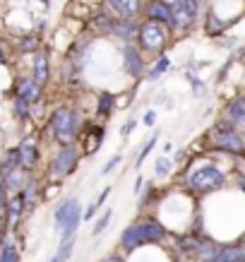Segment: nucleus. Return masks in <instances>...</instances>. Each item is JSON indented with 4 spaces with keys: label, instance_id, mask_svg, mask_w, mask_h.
Segmentation results:
<instances>
[{
    "label": "nucleus",
    "instance_id": "nucleus-31",
    "mask_svg": "<svg viewBox=\"0 0 245 262\" xmlns=\"http://www.w3.org/2000/svg\"><path fill=\"white\" fill-rule=\"evenodd\" d=\"M154 120H157V116H154V113H147V116H144V123H147V125H151Z\"/></svg>",
    "mask_w": 245,
    "mask_h": 262
},
{
    "label": "nucleus",
    "instance_id": "nucleus-21",
    "mask_svg": "<svg viewBox=\"0 0 245 262\" xmlns=\"http://www.w3.org/2000/svg\"><path fill=\"white\" fill-rule=\"evenodd\" d=\"M116 32H118L123 39H130V36H132V32H135L132 19H123V24H118V27H116Z\"/></svg>",
    "mask_w": 245,
    "mask_h": 262
},
{
    "label": "nucleus",
    "instance_id": "nucleus-34",
    "mask_svg": "<svg viewBox=\"0 0 245 262\" xmlns=\"http://www.w3.org/2000/svg\"><path fill=\"white\" fill-rule=\"evenodd\" d=\"M41 3H46V0H41Z\"/></svg>",
    "mask_w": 245,
    "mask_h": 262
},
{
    "label": "nucleus",
    "instance_id": "nucleus-19",
    "mask_svg": "<svg viewBox=\"0 0 245 262\" xmlns=\"http://www.w3.org/2000/svg\"><path fill=\"white\" fill-rule=\"evenodd\" d=\"M17 166H19V149H10L8 154L3 157V161H0V173L8 176V173H12Z\"/></svg>",
    "mask_w": 245,
    "mask_h": 262
},
{
    "label": "nucleus",
    "instance_id": "nucleus-25",
    "mask_svg": "<svg viewBox=\"0 0 245 262\" xmlns=\"http://www.w3.org/2000/svg\"><path fill=\"white\" fill-rule=\"evenodd\" d=\"M113 103V99L108 94H103L101 96V103H99V113H101V116H108V106H111Z\"/></svg>",
    "mask_w": 245,
    "mask_h": 262
},
{
    "label": "nucleus",
    "instance_id": "nucleus-14",
    "mask_svg": "<svg viewBox=\"0 0 245 262\" xmlns=\"http://www.w3.org/2000/svg\"><path fill=\"white\" fill-rule=\"evenodd\" d=\"M108 3L123 19H132L140 12V0H108Z\"/></svg>",
    "mask_w": 245,
    "mask_h": 262
},
{
    "label": "nucleus",
    "instance_id": "nucleus-18",
    "mask_svg": "<svg viewBox=\"0 0 245 262\" xmlns=\"http://www.w3.org/2000/svg\"><path fill=\"white\" fill-rule=\"evenodd\" d=\"M0 262H19V250H17L15 241H5L0 243Z\"/></svg>",
    "mask_w": 245,
    "mask_h": 262
},
{
    "label": "nucleus",
    "instance_id": "nucleus-7",
    "mask_svg": "<svg viewBox=\"0 0 245 262\" xmlns=\"http://www.w3.org/2000/svg\"><path fill=\"white\" fill-rule=\"evenodd\" d=\"M212 140L219 149H226L231 154H245V140L233 130H214Z\"/></svg>",
    "mask_w": 245,
    "mask_h": 262
},
{
    "label": "nucleus",
    "instance_id": "nucleus-12",
    "mask_svg": "<svg viewBox=\"0 0 245 262\" xmlns=\"http://www.w3.org/2000/svg\"><path fill=\"white\" fill-rule=\"evenodd\" d=\"M209 262H245V246H229L221 248Z\"/></svg>",
    "mask_w": 245,
    "mask_h": 262
},
{
    "label": "nucleus",
    "instance_id": "nucleus-16",
    "mask_svg": "<svg viewBox=\"0 0 245 262\" xmlns=\"http://www.w3.org/2000/svg\"><path fill=\"white\" fill-rule=\"evenodd\" d=\"M226 118L233 120V123H245V96L236 99V101H231L226 106Z\"/></svg>",
    "mask_w": 245,
    "mask_h": 262
},
{
    "label": "nucleus",
    "instance_id": "nucleus-28",
    "mask_svg": "<svg viewBox=\"0 0 245 262\" xmlns=\"http://www.w3.org/2000/svg\"><path fill=\"white\" fill-rule=\"evenodd\" d=\"M166 68H168V58H164V60H161V63H159L157 68L151 70V75H149V77H151V80H157V77H159V75H161V72H164V70H166Z\"/></svg>",
    "mask_w": 245,
    "mask_h": 262
},
{
    "label": "nucleus",
    "instance_id": "nucleus-22",
    "mask_svg": "<svg viewBox=\"0 0 245 262\" xmlns=\"http://www.w3.org/2000/svg\"><path fill=\"white\" fill-rule=\"evenodd\" d=\"M111 216H113V212H111V209H108V212H106V214H103L101 219L96 222V226H94V233H96V236H99V233H101V231L106 229V224L111 222Z\"/></svg>",
    "mask_w": 245,
    "mask_h": 262
},
{
    "label": "nucleus",
    "instance_id": "nucleus-6",
    "mask_svg": "<svg viewBox=\"0 0 245 262\" xmlns=\"http://www.w3.org/2000/svg\"><path fill=\"white\" fill-rule=\"evenodd\" d=\"M173 12L175 27H190L197 17V0H164Z\"/></svg>",
    "mask_w": 245,
    "mask_h": 262
},
{
    "label": "nucleus",
    "instance_id": "nucleus-11",
    "mask_svg": "<svg viewBox=\"0 0 245 262\" xmlns=\"http://www.w3.org/2000/svg\"><path fill=\"white\" fill-rule=\"evenodd\" d=\"M36 161H39V149H36V142L34 140H24L22 147H19V164L22 168H34L36 166Z\"/></svg>",
    "mask_w": 245,
    "mask_h": 262
},
{
    "label": "nucleus",
    "instance_id": "nucleus-3",
    "mask_svg": "<svg viewBox=\"0 0 245 262\" xmlns=\"http://www.w3.org/2000/svg\"><path fill=\"white\" fill-rule=\"evenodd\" d=\"M51 130H53V137L63 147L72 144L77 137V113L70 111V108H58L51 118Z\"/></svg>",
    "mask_w": 245,
    "mask_h": 262
},
{
    "label": "nucleus",
    "instance_id": "nucleus-30",
    "mask_svg": "<svg viewBox=\"0 0 245 262\" xmlns=\"http://www.w3.org/2000/svg\"><path fill=\"white\" fill-rule=\"evenodd\" d=\"M22 48H24V51H32V48H36V39H32V41H24V43H22Z\"/></svg>",
    "mask_w": 245,
    "mask_h": 262
},
{
    "label": "nucleus",
    "instance_id": "nucleus-5",
    "mask_svg": "<svg viewBox=\"0 0 245 262\" xmlns=\"http://www.w3.org/2000/svg\"><path fill=\"white\" fill-rule=\"evenodd\" d=\"M77 159H79L77 149H75L72 144H65L63 149L53 157V161H51V173L56 176V178L70 176L72 171H75V166H77Z\"/></svg>",
    "mask_w": 245,
    "mask_h": 262
},
{
    "label": "nucleus",
    "instance_id": "nucleus-29",
    "mask_svg": "<svg viewBox=\"0 0 245 262\" xmlns=\"http://www.w3.org/2000/svg\"><path fill=\"white\" fill-rule=\"evenodd\" d=\"M118 157H116V159H111V161H108V164H106V166H103V171H101V173H111V168H116V164H118Z\"/></svg>",
    "mask_w": 245,
    "mask_h": 262
},
{
    "label": "nucleus",
    "instance_id": "nucleus-13",
    "mask_svg": "<svg viewBox=\"0 0 245 262\" xmlns=\"http://www.w3.org/2000/svg\"><path fill=\"white\" fill-rule=\"evenodd\" d=\"M48 75H51V68H48V56L46 53H36L34 58V82L43 87L48 82Z\"/></svg>",
    "mask_w": 245,
    "mask_h": 262
},
{
    "label": "nucleus",
    "instance_id": "nucleus-9",
    "mask_svg": "<svg viewBox=\"0 0 245 262\" xmlns=\"http://www.w3.org/2000/svg\"><path fill=\"white\" fill-rule=\"evenodd\" d=\"M39 94H41V87L34 82V77H22L17 82V99H22L27 103H34L39 101Z\"/></svg>",
    "mask_w": 245,
    "mask_h": 262
},
{
    "label": "nucleus",
    "instance_id": "nucleus-1",
    "mask_svg": "<svg viewBox=\"0 0 245 262\" xmlns=\"http://www.w3.org/2000/svg\"><path fill=\"white\" fill-rule=\"evenodd\" d=\"M164 238H166V229L159 222H142V224H132L130 229L123 231L120 246L125 248V250H135V248L159 243V241H164Z\"/></svg>",
    "mask_w": 245,
    "mask_h": 262
},
{
    "label": "nucleus",
    "instance_id": "nucleus-20",
    "mask_svg": "<svg viewBox=\"0 0 245 262\" xmlns=\"http://www.w3.org/2000/svg\"><path fill=\"white\" fill-rule=\"evenodd\" d=\"M77 205V200H65L63 205L56 209V226L58 229H63V224L68 222V216H70V212H72V207Z\"/></svg>",
    "mask_w": 245,
    "mask_h": 262
},
{
    "label": "nucleus",
    "instance_id": "nucleus-32",
    "mask_svg": "<svg viewBox=\"0 0 245 262\" xmlns=\"http://www.w3.org/2000/svg\"><path fill=\"white\" fill-rule=\"evenodd\" d=\"M132 127H135V123H132V120H130V123H127V125L123 127V135H127V133H130V130H132Z\"/></svg>",
    "mask_w": 245,
    "mask_h": 262
},
{
    "label": "nucleus",
    "instance_id": "nucleus-27",
    "mask_svg": "<svg viewBox=\"0 0 245 262\" xmlns=\"http://www.w3.org/2000/svg\"><path fill=\"white\" fill-rule=\"evenodd\" d=\"M5 214H8V198H5V188L0 185V216L5 219Z\"/></svg>",
    "mask_w": 245,
    "mask_h": 262
},
{
    "label": "nucleus",
    "instance_id": "nucleus-24",
    "mask_svg": "<svg viewBox=\"0 0 245 262\" xmlns=\"http://www.w3.org/2000/svg\"><path fill=\"white\" fill-rule=\"evenodd\" d=\"M15 111H17V116H19V118H27V116H29V103L27 101H22V99H17L15 101Z\"/></svg>",
    "mask_w": 245,
    "mask_h": 262
},
{
    "label": "nucleus",
    "instance_id": "nucleus-15",
    "mask_svg": "<svg viewBox=\"0 0 245 262\" xmlns=\"http://www.w3.org/2000/svg\"><path fill=\"white\" fill-rule=\"evenodd\" d=\"M125 68H127V72L132 75V77H140L142 75V68H144V63H142V56L137 53V48H132V46H125Z\"/></svg>",
    "mask_w": 245,
    "mask_h": 262
},
{
    "label": "nucleus",
    "instance_id": "nucleus-26",
    "mask_svg": "<svg viewBox=\"0 0 245 262\" xmlns=\"http://www.w3.org/2000/svg\"><path fill=\"white\" fill-rule=\"evenodd\" d=\"M154 144H157V135H154V137H151V140H149V142L144 144L142 154H140V159H137V166H140V164H142V161H144V157H147V154H149V151L154 149Z\"/></svg>",
    "mask_w": 245,
    "mask_h": 262
},
{
    "label": "nucleus",
    "instance_id": "nucleus-10",
    "mask_svg": "<svg viewBox=\"0 0 245 262\" xmlns=\"http://www.w3.org/2000/svg\"><path fill=\"white\" fill-rule=\"evenodd\" d=\"M24 207H27V202H24V195H22V192H17L12 200H8V214H5V222H8L10 229H15L17 224H19Z\"/></svg>",
    "mask_w": 245,
    "mask_h": 262
},
{
    "label": "nucleus",
    "instance_id": "nucleus-17",
    "mask_svg": "<svg viewBox=\"0 0 245 262\" xmlns=\"http://www.w3.org/2000/svg\"><path fill=\"white\" fill-rule=\"evenodd\" d=\"M79 219H82V214H79V202L75 207H72V212H70V216H68V222L63 224V241L65 238H72L75 236V231H77V226H79Z\"/></svg>",
    "mask_w": 245,
    "mask_h": 262
},
{
    "label": "nucleus",
    "instance_id": "nucleus-4",
    "mask_svg": "<svg viewBox=\"0 0 245 262\" xmlns=\"http://www.w3.org/2000/svg\"><path fill=\"white\" fill-rule=\"evenodd\" d=\"M137 39H140V46L147 53H159L161 48L166 46L168 32L161 22H154V19H147V22L137 29Z\"/></svg>",
    "mask_w": 245,
    "mask_h": 262
},
{
    "label": "nucleus",
    "instance_id": "nucleus-33",
    "mask_svg": "<svg viewBox=\"0 0 245 262\" xmlns=\"http://www.w3.org/2000/svg\"><path fill=\"white\" fill-rule=\"evenodd\" d=\"M240 188H243V190H245V178H240Z\"/></svg>",
    "mask_w": 245,
    "mask_h": 262
},
{
    "label": "nucleus",
    "instance_id": "nucleus-23",
    "mask_svg": "<svg viewBox=\"0 0 245 262\" xmlns=\"http://www.w3.org/2000/svg\"><path fill=\"white\" fill-rule=\"evenodd\" d=\"M168 171H171V161H168V157H161V159L157 161V173L159 176H166Z\"/></svg>",
    "mask_w": 245,
    "mask_h": 262
},
{
    "label": "nucleus",
    "instance_id": "nucleus-2",
    "mask_svg": "<svg viewBox=\"0 0 245 262\" xmlns=\"http://www.w3.org/2000/svg\"><path fill=\"white\" fill-rule=\"evenodd\" d=\"M224 183H226L224 171H219L216 166H209V164L195 168L188 178L190 190H195V192H214V190H219Z\"/></svg>",
    "mask_w": 245,
    "mask_h": 262
},
{
    "label": "nucleus",
    "instance_id": "nucleus-8",
    "mask_svg": "<svg viewBox=\"0 0 245 262\" xmlns=\"http://www.w3.org/2000/svg\"><path fill=\"white\" fill-rule=\"evenodd\" d=\"M147 17H149V19H154V22L171 24V27H175L173 12H171V8H168L164 0H149V3H147Z\"/></svg>",
    "mask_w": 245,
    "mask_h": 262
}]
</instances>
